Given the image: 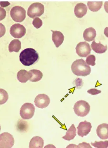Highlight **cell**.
<instances>
[{
    "mask_svg": "<svg viewBox=\"0 0 108 148\" xmlns=\"http://www.w3.org/2000/svg\"><path fill=\"white\" fill-rule=\"evenodd\" d=\"M19 58L23 65L29 66L39 61V55L37 52L34 49L28 48L21 52Z\"/></svg>",
    "mask_w": 108,
    "mask_h": 148,
    "instance_id": "6da1fadb",
    "label": "cell"
},
{
    "mask_svg": "<svg viewBox=\"0 0 108 148\" xmlns=\"http://www.w3.org/2000/svg\"><path fill=\"white\" fill-rule=\"evenodd\" d=\"M71 69L72 73L77 76L86 77L91 72V68L83 59L77 60L72 63Z\"/></svg>",
    "mask_w": 108,
    "mask_h": 148,
    "instance_id": "7a4b0ae2",
    "label": "cell"
},
{
    "mask_svg": "<svg viewBox=\"0 0 108 148\" xmlns=\"http://www.w3.org/2000/svg\"><path fill=\"white\" fill-rule=\"evenodd\" d=\"M74 111L76 115L81 117L86 116L90 111L89 103L85 101L80 100L75 103Z\"/></svg>",
    "mask_w": 108,
    "mask_h": 148,
    "instance_id": "3957f363",
    "label": "cell"
},
{
    "mask_svg": "<svg viewBox=\"0 0 108 148\" xmlns=\"http://www.w3.org/2000/svg\"><path fill=\"white\" fill-rule=\"evenodd\" d=\"M44 12V6L40 3L31 4L28 8L27 15L31 18H35L41 16Z\"/></svg>",
    "mask_w": 108,
    "mask_h": 148,
    "instance_id": "277c9868",
    "label": "cell"
},
{
    "mask_svg": "<svg viewBox=\"0 0 108 148\" xmlns=\"http://www.w3.org/2000/svg\"><path fill=\"white\" fill-rule=\"evenodd\" d=\"M10 15L14 21L17 23H21L25 18L26 11L23 7L16 6L11 9Z\"/></svg>",
    "mask_w": 108,
    "mask_h": 148,
    "instance_id": "5b68a950",
    "label": "cell"
},
{
    "mask_svg": "<svg viewBox=\"0 0 108 148\" xmlns=\"http://www.w3.org/2000/svg\"><path fill=\"white\" fill-rule=\"evenodd\" d=\"M35 112V107L31 103H25L21 106L20 109L21 116L24 120L30 119L34 116Z\"/></svg>",
    "mask_w": 108,
    "mask_h": 148,
    "instance_id": "8992f818",
    "label": "cell"
},
{
    "mask_svg": "<svg viewBox=\"0 0 108 148\" xmlns=\"http://www.w3.org/2000/svg\"><path fill=\"white\" fill-rule=\"evenodd\" d=\"M14 144V140L11 134L3 132L0 135V148H11Z\"/></svg>",
    "mask_w": 108,
    "mask_h": 148,
    "instance_id": "52a82bcc",
    "label": "cell"
},
{
    "mask_svg": "<svg viewBox=\"0 0 108 148\" xmlns=\"http://www.w3.org/2000/svg\"><path fill=\"white\" fill-rule=\"evenodd\" d=\"M76 52L80 57L82 58L87 57L91 52L89 44L86 42L85 41L79 43L76 46Z\"/></svg>",
    "mask_w": 108,
    "mask_h": 148,
    "instance_id": "ba28073f",
    "label": "cell"
},
{
    "mask_svg": "<svg viewBox=\"0 0 108 148\" xmlns=\"http://www.w3.org/2000/svg\"><path fill=\"white\" fill-rule=\"evenodd\" d=\"M10 32L11 35L14 38H21L25 35L26 29L23 25L17 23L12 26Z\"/></svg>",
    "mask_w": 108,
    "mask_h": 148,
    "instance_id": "9c48e42d",
    "label": "cell"
},
{
    "mask_svg": "<svg viewBox=\"0 0 108 148\" xmlns=\"http://www.w3.org/2000/svg\"><path fill=\"white\" fill-rule=\"evenodd\" d=\"M50 98L45 94H39L34 100L35 106L39 108H45L50 103Z\"/></svg>",
    "mask_w": 108,
    "mask_h": 148,
    "instance_id": "30bf717a",
    "label": "cell"
},
{
    "mask_svg": "<svg viewBox=\"0 0 108 148\" xmlns=\"http://www.w3.org/2000/svg\"><path fill=\"white\" fill-rule=\"evenodd\" d=\"M91 128L92 125L91 123L86 121L80 122L77 127L78 135L81 137L87 136L91 132Z\"/></svg>",
    "mask_w": 108,
    "mask_h": 148,
    "instance_id": "8fae6325",
    "label": "cell"
},
{
    "mask_svg": "<svg viewBox=\"0 0 108 148\" xmlns=\"http://www.w3.org/2000/svg\"><path fill=\"white\" fill-rule=\"evenodd\" d=\"M98 136L102 140L108 139V124L102 123L98 126L96 130Z\"/></svg>",
    "mask_w": 108,
    "mask_h": 148,
    "instance_id": "7c38bea8",
    "label": "cell"
},
{
    "mask_svg": "<svg viewBox=\"0 0 108 148\" xmlns=\"http://www.w3.org/2000/svg\"><path fill=\"white\" fill-rule=\"evenodd\" d=\"M87 7L83 3H79L75 7L74 12L75 15L78 18H81L85 16L87 12Z\"/></svg>",
    "mask_w": 108,
    "mask_h": 148,
    "instance_id": "4fadbf2b",
    "label": "cell"
},
{
    "mask_svg": "<svg viewBox=\"0 0 108 148\" xmlns=\"http://www.w3.org/2000/svg\"><path fill=\"white\" fill-rule=\"evenodd\" d=\"M52 40L56 48H59L64 41V35L60 31H52Z\"/></svg>",
    "mask_w": 108,
    "mask_h": 148,
    "instance_id": "5bb4252c",
    "label": "cell"
},
{
    "mask_svg": "<svg viewBox=\"0 0 108 148\" xmlns=\"http://www.w3.org/2000/svg\"><path fill=\"white\" fill-rule=\"evenodd\" d=\"M96 36V31L92 27L87 28L84 31L83 33V37L84 40L88 42L94 40Z\"/></svg>",
    "mask_w": 108,
    "mask_h": 148,
    "instance_id": "9a60e30c",
    "label": "cell"
},
{
    "mask_svg": "<svg viewBox=\"0 0 108 148\" xmlns=\"http://www.w3.org/2000/svg\"><path fill=\"white\" fill-rule=\"evenodd\" d=\"M32 77V74L26 70L22 69L19 71L17 74V78L21 83H26Z\"/></svg>",
    "mask_w": 108,
    "mask_h": 148,
    "instance_id": "2e32d148",
    "label": "cell"
},
{
    "mask_svg": "<svg viewBox=\"0 0 108 148\" xmlns=\"http://www.w3.org/2000/svg\"><path fill=\"white\" fill-rule=\"evenodd\" d=\"M44 145V141L39 136H35L30 142V148H42Z\"/></svg>",
    "mask_w": 108,
    "mask_h": 148,
    "instance_id": "e0dca14e",
    "label": "cell"
},
{
    "mask_svg": "<svg viewBox=\"0 0 108 148\" xmlns=\"http://www.w3.org/2000/svg\"><path fill=\"white\" fill-rule=\"evenodd\" d=\"M91 48L95 53L98 54L105 53L108 49L107 45L104 46L100 42L97 43L95 40H94L91 44Z\"/></svg>",
    "mask_w": 108,
    "mask_h": 148,
    "instance_id": "ac0fdd59",
    "label": "cell"
},
{
    "mask_svg": "<svg viewBox=\"0 0 108 148\" xmlns=\"http://www.w3.org/2000/svg\"><path fill=\"white\" fill-rule=\"evenodd\" d=\"M21 49V42L18 40H12L9 45V51L11 53L12 52H18Z\"/></svg>",
    "mask_w": 108,
    "mask_h": 148,
    "instance_id": "d6986e66",
    "label": "cell"
},
{
    "mask_svg": "<svg viewBox=\"0 0 108 148\" xmlns=\"http://www.w3.org/2000/svg\"><path fill=\"white\" fill-rule=\"evenodd\" d=\"M76 135V130L74 124H72L71 127L69 129L66 135L65 136H63V139L65 140H72L75 137Z\"/></svg>",
    "mask_w": 108,
    "mask_h": 148,
    "instance_id": "ffe728a7",
    "label": "cell"
},
{
    "mask_svg": "<svg viewBox=\"0 0 108 148\" xmlns=\"http://www.w3.org/2000/svg\"><path fill=\"white\" fill-rule=\"evenodd\" d=\"M102 1H88L87 6L90 11L93 12H97L101 9L102 6Z\"/></svg>",
    "mask_w": 108,
    "mask_h": 148,
    "instance_id": "44dd1931",
    "label": "cell"
},
{
    "mask_svg": "<svg viewBox=\"0 0 108 148\" xmlns=\"http://www.w3.org/2000/svg\"><path fill=\"white\" fill-rule=\"evenodd\" d=\"M32 74V77L30 81L31 82H36L39 81L43 78V74L41 71L37 69H32L30 71Z\"/></svg>",
    "mask_w": 108,
    "mask_h": 148,
    "instance_id": "7402d4cb",
    "label": "cell"
},
{
    "mask_svg": "<svg viewBox=\"0 0 108 148\" xmlns=\"http://www.w3.org/2000/svg\"><path fill=\"white\" fill-rule=\"evenodd\" d=\"M0 95H1V99H0V105H3L6 103L8 100L9 95L7 92L3 89H0Z\"/></svg>",
    "mask_w": 108,
    "mask_h": 148,
    "instance_id": "603a6c76",
    "label": "cell"
},
{
    "mask_svg": "<svg viewBox=\"0 0 108 148\" xmlns=\"http://www.w3.org/2000/svg\"><path fill=\"white\" fill-rule=\"evenodd\" d=\"M91 144L95 148H107L108 147V141L106 140L105 142H95V143H91Z\"/></svg>",
    "mask_w": 108,
    "mask_h": 148,
    "instance_id": "cb8c5ba5",
    "label": "cell"
},
{
    "mask_svg": "<svg viewBox=\"0 0 108 148\" xmlns=\"http://www.w3.org/2000/svg\"><path fill=\"white\" fill-rule=\"evenodd\" d=\"M95 60H96L95 56L94 55H90L87 57L86 60V62L89 66L91 65V66H94L95 65H96Z\"/></svg>",
    "mask_w": 108,
    "mask_h": 148,
    "instance_id": "d4e9b609",
    "label": "cell"
},
{
    "mask_svg": "<svg viewBox=\"0 0 108 148\" xmlns=\"http://www.w3.org/2000/svg\"><path fill=\"white\" fill-rule=\"evenodd\" d=\"M91 148L90 145L88 144L87 143H79L78 145H74V144H71L68 145L67 147V148Z\"/></svg>",
    "mask_w": 108,
    "mask_h": 148,
    "instance_id": "484cf974",
    "label": "cell"
},
{
    "mask_svg": "<svg viewBox=\"0 0 108 148\" xmlns=\"http://www.w3.org/2000/svg\"><path fill=\"white\" fill-rule=\"evenodd\" d=\"M32 24L36 29H39L43 25V21L39 18H35L32 21Z\"/></svg>",
    "mask_w": 108,
    "mask_h": 148,
    "instance_id": "4316f807",
    "label": "cell"
},
{
    "mask_svg": "<svg viewBox=\"0 0 108 148\" xmlns=\"http://www.w3.org/2000/svg\"><path fill=\"white\" fill-rule=\"evenodd\" d=\"M88 93L89 94H91V95H98V94H100L101 92V91L100 90H98V89H89V90H88V91H87Z\"/></svg>",
    "mask_w": 108,
    "mask_h": 148,
    "instance_id": "83f0119b",
    "label": "cell"
},
{
    "mask_svg": "<svg viewBox=\"0 0 108 148\" xmlns=\"http://www.w3.org/2000/svg\"><path fill=\"white\" fill-rule=\"evenodd\" d=\"M104 8L106 12L108 13V1H106L104 3Z\"/></svg>",
    "mask_w": 108,
    "mask_h": 148,
    "instance_id": "f1b7e54d",
    "label": "cell"
},
{
    "mask_svg": "<svg viewBox=\"0 0 108 148\" xmlns=\"http://www.w3.org/2000/svg\"><path fill=\"white\" fill-rule=\"evenodd\" d=\"M104 34L107 38H108V27H106L104 29Z\"/></svg>",
    "mask_w": 108,
    "mask_h": 148,
    "instance_id": "f546056e",
    "label": "cell"
}]
</instances>
